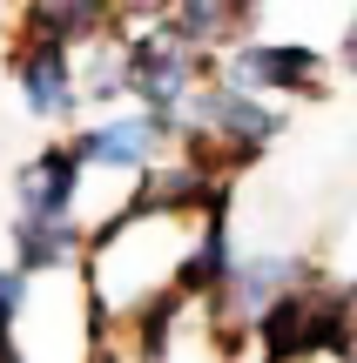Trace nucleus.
<instances>
[{
  "label": "nucleus",
  "instance_id": "f03ea898",
  "mask_svg": "<svg viewBox=\"0 0 357 363\" xmlns=\"http://www.w3.org/2000/svg\"><path fill=\"white\" fill-rule=\"evenodd\" d=\"M182 48H175L169 34H155V40H142V48H135V61H128V81L135 88L148 94V101H175V94H182Z\"/></svg>",
  "mask_w": 357,
  "mask_h": 363
},
{
  "label": "nucleus",
  "instance_id": "9d476101",
  "mask_svg": "<svg viewBox=\"0 0 357 363\" xmlns=\"http://www.w3.org/2000/svg\"><path fill=\"white\" fill-rule=\"evenodd\" d=\"M21 310V276H0V337H7V316Z\"/></svg>",
  "mask_w": 357,
  "mask_h": 363
},
{
  "label": "nucleus",
  "instance_id": "0eeeda50",
  "mask_svg": "<svg viewBox=\"0 0 357 363\" xmlns=\"http://www.w3.org/2000/svg\"><path fill=\"white\" fill-rule=\"evenodd\" d=\"M310 67L317 61H310L304 48H256V54L236 61V81H277V88H290V81H304Z\"/></svg>",
  "mask_w": 357,
  "mask_h": 363
},
{
  "label": "nucleus",
  "instance_id": "20e7f679",
  "mask_svg": "<svg viewBox=\"0 0 357 363\" xmlns=\"http://www.w3.org/2000/svg\"><path fill=\"white\" fill-rule=\"evenodd\" d=\"M162 142V121H108V128H94L88 142H81V155L88 162H142L148 148Z\"/></svg>",
  "mask_w": 357,
  "mask_h": 363
},
{
  "label": "nucleus",
  "instance_id": "423d86ee",
  "mask_svg": "<svg viewBox=\"0 0 357 363\" xmlns=\"http://www.w3.org/2000/svg\"><path fill=\"white\" fill-rule=\"evenodd\" d=\"M209 121H216V128H223L236 148H256L270 128H277V121H270L256 101H243V94H209Z\"/></svg>",
  "mask_w": 357,
  "mask_h": 363
},
{
  "label": "nucleus",
  "instance_id": "f257e3e1",
  "mask_svg": "<svg viewBox=\"0 0 357 363\" xmlns=\"http://www.w3.org/2000/svg\"><path fill=\"white\" fill-rule=\"evenodd\" d=\"M67 195H75V155H40L34 169L21 175V202L34 208V222H61V208H67Z\"/></svg>",
  "mask_w": 357,
  "mask_h": 363
},
{
  "label": "nucleus",
  "instance_id": "1a4fd4ad",
  "mask_svg": "<svg viewBox=\"0 0 357 363\" xmlns=\"http://www.w3.org/2000/svg\"><path fill=\"white\" fill-rule=\"evenodd\" d=\"M223 27V7H182L175 13V34H216Z\"/></svg>",
  "mask_w": 357,
  "mask_h": 363
},
{
  "label": "nucleus",
  "instance_id": "6e6552de",
  "mask_svg": "<svg viewBox=\"0 0 357 363\" xmlns=\"http://www.w3.org/2000/svg\"><path fill=\"white\" fill-rule=\"evenodd\" d=\"M290 262H256V269H243L236 276V303H243V310H263V303L270 296H277V283H290Z\"/></svg>",
  "mask_w": 357,
  "mask_h": 363
},
{
  "label": "nucleus",
  "instance_id": "7ed1b4c3",
  "mask_svg": "<svg viewBox=\"0 0 357 363\" xmlns=\"http://www.w3.org/2000/svg\"><path fill=\"white\" fill-rule=\"evenodd\" d=\"M21 88H27V101H34L40 115H61V108L75 101L61 48H34V54H27V61H21Z\"/></svg>",
  "mask_w": 357,
  "mask_h": 363
},
{
  "label": "nucleus",
  "instance_id": "9b49d317",
  "mask_svg": "<svg viewBox=\"0 0 357 363\" xmlns=\"http://www.w3.org/2000/svg\"><path fill=\"white\" fill-rule=\"evenodd\" d=\"M351 67H357V27H351Z\"/></svg>",
  "mask_w": 357,
  "mask_h": 363
},
{
  "label": "nucleus",
  "instance_id": "39448f33",
  "mask_svg": "<svg viewBox=\"0 0 357 363\" xmlns=\"http://www.w3.org/2000/svg\"><path fill=\"white\" fill-rule=\"evenodd\" d=\"M263 343H270V363H290L297 350H310V310H304V296H283L277 310L263 316Z\"/></svg>",
  "mask_w": 357,
  "mask_h": 363
}]
</instances>
